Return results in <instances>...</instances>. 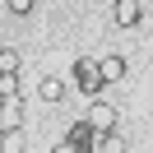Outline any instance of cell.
Masks as SVG:
<instances>
[{"mask_svg": "<svg viewBox=\"0 0 153 153\" xmlns=\"http://www.w3.org/2000/svg\"><path fill=\"white\" fill-rule=\"evenodd\" d=\"M0 149H10V153H19V149H23V130H19V134H0Z\"/></svg>", "mask_w": 153, "mask_h": 153, "instance_id": "7c38bea8", "label": "cell"}, {"mask_svg": "<svg viewBox=\"0 0 153 153\" xmlns=\"http://www.w3.org/2000/svg\"><path fill=\"white\" fill-rule=\"evenodd\" d=\"M19 130H23V102L0 97V134H19Z\"/></svg>", "mask_w": 153, "mask_h": 153, "instance_id": "7a4b0ae2", "label": "cell"}, {"mask_svg": "<svg viewBox=\"0 0 153 153\" xmlns=\"http://www.w3.org/2000/svg\"><path fill=\"white\" fill-rule=\"evenodd\" d=\"M5 5H10V14H19V19H23V14H33L37 0H5Z\"/></svg>", "mask_w": 153, "mask_h": 153, "instance_id": "8fae6325", "label": "cell"}, {"mask_svg": "<svg viewBox=\"0 0 153 153\" xmlns=\"http://www.w3.org/2000/svg\"><path fill=\"white\" fill-rule=\"evenodd\" d=\"M97 70H102V79H107V84H116V79L125 74V56H116V51H111V56H102V60H97Z\"/></svg>", "mask_w": 153, "mask_h": 153, "instance_id": "52a82bcc", "label": "cell"}, {"mask_svg": "<svg viewBox=\"0 0 153 153\" xmlns=\"http://www.w3.org/2000/svg\"><path fill=\"white\" fill-rule=\"evenodd\" d=\"M65 79H56V74H47V79H37V97L42 102H65Z\"/></svg>", "mask_w": 153, "mask_h": 153, "instance_id": "5b68a950", "label": "cell"}, {"mask_svg": "<svg viewBox=\"0 0 153 153\" xmlns=\"http://www.w3.org/2000/svg\"><path fill=\"white\" fill-rule=\"evenodd\" d=\"M60 149H70V153H74V149H93V121H74Z\"/></svg>", "mask_w": 153, "mask_h": 153, "instance_id": "277c9868", "label": "cell"}, {"mask_svg": "<svg viewBox=\"0 0 153 153\" xmlns=\"http://www.w3.org/2000/svg\"><path fill=\"white\" fill-rule=\"evenodd\" d=\"M0 70H19V51H14V47L0 51Z\"/></svg>", "mask_w": 153, "mask_h": 153, "instance_id": "30bf717a", "label": "cell"}, {"mask_svg": "<svg viewBox=\"0 0 153 153\" xmlns=\"http://www.w3.org/2000/svg\"><path fill=\"white\" fill-rule=\"evenodd\" d=\"M111 19H116V28H134L144 19V5L139 0H111Z\"/></svg>", "mask_w": 153, "mask_h": 153, "instance_id": "3957f363", "label": "cell"}, {"mask_svg": "<svg viewBox=\"0 0 153 153\" xmlns=\"http://www.w3.org/2000/svg\"><path fill=\"white\" fill-rule=\"evenodd\" d=\"M0 97H19V70H0Z\"/></svg>", "mask_w": 153, "mask_h": 153, "instance_id": "9c48e42d", "label": "cell"}, {"mask_svg": "<svg viewBox=\"0 0 153 153\" xmlns=\"http://www.w3.org/2000/svg\"><path fill=\"white\" fill-rule=\"evenodd\" d=\"M88 121H93V130H107V125H116V107H107L102 97H93V116Z\"/></svg>", "mask_w": 153, "mask_h": 153, "instance_id": "8992f818", "label": "cell"}, {"mask_svg": "<svg viewBox=\"0 0 153 153\" xmlns=\"http://www.w3.org/2000/svg\"><path fill=\"white\" fill-rule=\"evenodd\" d=\"M74 84L84 88L88 97H97V93H102V84H107V79H102V70H97V60H88V56H79V60H74Z\"/></svg>", "mask_w": 153, "mask_h": 153, "instance_id": "6da1fadb", "label": "cell"}, {"mask_svg": "<svg viewBox=\"0 0 153 153\" xmlns=\"http://www.w3.org/2000/svg\"><path fill=\"white\" fill-rule=\"evenodd\" d=\"M93 149H102V153H116V149H125L121 144V134H116V125H107V130H93Z\"/></svg>", "mask_w": 153, "mask_h": 153, "instance_id": "ba28073f", "label": "cell"}]
</instances>
